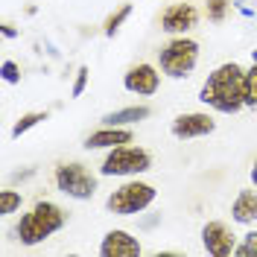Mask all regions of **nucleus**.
I'll list each match as a JSON object with an SVG mask.
<instances>
[{"label": "nucleus", "mask_w": 257, "mask_h": 257, "mask_svg": "<svg viewBox=\"0 0 257 257\" xmlns=\"http://www.w3.org/2000/svg\"><path fill=\"white\" fill-rule=\"evenodd\" d=\"M248 178H251V187H257V158L251 164V170H248Z\"/></svg>", "instance_id": "b1692460"}, {"label": "nucleus", "mask_w": 257, "mask_h": 257, "mask_svg": "<svg viewBox=\"0 0 257 257\" xmlns=\"http://www.w3.org/2000/svg\"><path fill=\"white\" fill-rule=\"evenodd\" d=\"M64 225H67V213H64L62 205L50 202V199H38L15 225V240L21 245H41L47 242L53 234H59Z\"/></svg>", "instance_id": "f03ea898"}, {"label": "nucleus", "mask_w": 257, "mask_h": 257, "mask_svg": "<svg viewBox=\"0 0 257 257\" xmlns=\"http://www.w3.org/2000/svg\"><path fill=\"white\" fill-rule=\"evenodd\" d=\"M0 73H3V82L6 85H21V64L12 62V59H3L0 64Z\"/></svg>", "instance_id": "412c9836"}, {"label": "nucleus", "mask_w": 257, "mask_h": 257, "mask_svg": "<svg viewBox=\"0 0 257 257\" xmlns=\"http://www.w3.org/2000/svg\"><path fill=\"white\" fill-rule=\"evenodd\" d=\"M231 222L251 228L257 222V187L251 190H240L231 202Z\"/></svg>", "instance_id": "ddd939ff"}, {"label": "nucleus", "mask_w": 257, "mask_h": 257, "mask_svg": "<svg viewBox=\"0 0 257 257\" xmlns=\"http://www.w3.org/2000/svg\"><path fill=\"white\" fill-rule=\"evenodd\" d=\"M47 120V111H27V114H21L15 120V126H12V132H9V138L12 141H18L21 135H27L30 128H35L38 123H44Z\"/></svg>", "instance_id": "dca6fc26"}, {"label": "nucleus", "mask_w": 257, "mask_h": 257, "mask_svg": "<svg viewBox=\"0 0 257 257\" xmlns=\"http://www.w3.org/2000/svg\"><path fill=\"white\" fill-rule=\"evenodd\" d=\"M245 108H257V50H251V64L245 67Z\"/></svg>", "instance_id": "f3484780"}, {"label": "nucleus", "mask_w": 257, "mask_h": 257, "mask_svg": "<svg viewBox=\"0 0 257 257\" xmlns=\"http://www.w3.org/2000/svg\"><path fill=\"white\" fill-rule=\"evenodd\" d=\"M228 9H231V0H208L205 3V15L213 24H222L225 15H228Z\"/></svg>", "instance_id": "aec40b11"}, {"label": "nucleus", "mask_w": 257, "mask_h": 257, "mask_svg": "<svg viewBox=\"0 0 257 257\" xmlns=\"http://www.w3.org/2000/svg\"><path fill=\"white\" fill-rule=\"evenodd\" d=\"M199 24V9L193 3H170L161 12V32L167 35H187Z\"/></svg>", "instance_id": "9b49d317"}, {"label": "nucleus", "mask_w": 257, "mask_h": 257, "mask_svg": "<svg viewBox=\"0 0 257 257\" xmlns=\"http://www.w3.org/2000/svg\"><path fill=\"white\" fill-rule=\"evenodd\" d=\"M88 79H91V70L82 64L79 70H76V76H73V85H70V96H73V99H79V96L85 94V88H88Z\"/></svg>", "instance_id": "4be33fe9"}, {"label": "nucleus", "mask_w": 257, "mask_h": 257, "mask_svg": "<svg viewBox=\"0 0 257 257\" xmlns=\"http://www.w3.org/2000/svg\"><path fill=\"white\" fill-rule=\"evenodd\" d=\"M149 114L152 108L149 105H123V108H114V111L102 114V126H138V123H144L149 120Z\"/></svg>", "instance_id": "4468645a"}, {"label": "nucleus", "mask_w": 257, "mask_h": 257, "mask_svg": "<svg viewBox=\"0 0 257 257\" xmlns=\"http://www.w3.org/2000/svg\"><path fill=\"white\" fill-rule=\"evenodd\" d=\"M158 199V190L149 184V181H141V178H126L120 187H114L105 199V210L114 213V216H141L155 205Z\"/></svg>", "instance_id": "7ed1b4c3"}, {"label": "nucleus", "mask_w": 257, "mask_h": 257, "mask_svg": "<svg viewBox=\"0 0 257 257\" xmlns=\"http://www.w3.org/2000/svg\"><path fill=\"white\" fill-rule=\"evenodd\" d=\"M202 248H205V254L210 257H231L234 254V248H237V242L240 237L234 234V228L222 219H210V222L202 225Z\"/></svg>", "instance_id": "0eeeda50"}, {"label": "nucleus", "mask_w": 257, "mask_h": 257, "mask_svg": "<svg viewBox=\"0 0 257 257\" xmlns=\"http://www.w3.org/2000/svg\"><path fill=\"white\" fill-rule=\"evenodd\" d=\"M213 132H216V120L210 111H184L173 117V123H170V135L176 141H199Z\"/></svg>", "instance_id": "6e6552de"}, {"label": "nucleus", "mask_w": 257, "mask_h": 257, "mask_svg": "<svg viewBox=\"0 0 257 257\" xmlns=\"http://www.w3.org/2000/svg\"><path fill=\"white\" fill-rule=\"evenodd\" d=\"M96 251H99V257H141L144 254V245H141V240L132 231H126V228H111V231L102 234Z\"/></svg>", "instance_id": "9d476101"}, {"label": "nucleus", "mask_w": 257, "mask_h": 257, "mask_svg": "<svg viewBox=\"0 0 257 257\" xmlns=\"http://www.w3.org/2000/svg\"><path fill=\"white\" fill-rule=\"evenodd\" d=\"M53 184H56V190L62 196L76 199V202H88V199H94V193H96V176L79 161L59 164L53 170Z\"/></svg>", "instance_id": "423d86ee"}, {"label": "nucleus", "mask_w": 257, "mask_h": 257, "mask_svg": "<svg viewBox=\"0 0 257 257\" xmlns=\"http://www.w3.org/2000/svg\"><path fill=\"white\" fill-rule=\"evenodd\" d=\"M132 12H135V6H132V3H123V6H117L111 15L105 18V24H102V35H105V38H114V35L120 32V27H123L128 18H132Z\"/></svg>", "instance_id": "2eb2a0df"}, {"label": "nucleus", "mask_w": 257, "mask_h": 257, "mask_svg": "<svg viewBox=\"0 0 257 257\" xmlns=\"http://www.w3.org/2000/svg\"><path fill=\"white\" fill-rule=\"evenodd\" d=\"M245 67L240 62H222L210 70L202 88L199 102L213 114H240L245 108Z\"/></svg>", "instance_id": "f257e3e1"}, {"label": "nucleus", "mask_w": 257, "mask_h": 257, "mask_svg": "<svg viewBox=\"0 0 257 257\" xmlns=\"http://www.w3.org/2000/svg\"><path fill=\"white\" fill-rule=\"evenodd\" d=\"M199 64V41L187 35H170L167 44L158 50V67L167 79H187Z\"/></svg>", "instance_id": "20e7f679"}, {"label": "nucleus", "mask_w": 257, "mask_h": 257, "mask_svg": "<svg viewBox=\"0 0 257 257\" xmlns=\"http://www.w3.org/2000/svg\"><path fill=\"white\" fill-rule=\"evenodd\" d=\"M158 219H161V213H155V216H146V219H144L141 225H144V228H152V225L158 222Z\"/></svg>", "instance_id": "393cba45"}, {"label": "nucleus", "mask_w": 257, "mask_h": 257, "mask_svg": "<svg viewBox=\"0 0 257 257\" xmlns=\"http://www.w3.org/2000/svg\"><path fill=\"white\" fill-rule=\"evenodd\" d=\"M161 76L164 73H161L158 64L138 62L123 73V88L128 94H138V96H155L161 91Z\"/></svg>", "instance_id": "1a4fd4ad"}, {"label": "nucleus", "mask_w": 257, "mask_h": 257, "mask_svg": "<svg viewBox=\"0 0 257 257\" xmlns=\"http://www.w3.org/2000/svg\"><path fill=\"white\" fill-rule=\"evenodd\" d=\"M234 254L237 257H257V228L242 234L240 242H237V248H234Z\"/></svg>", "instance_id": "6ab92c4d"}, {"label": "nucleus", "mask_w": 257, "mask_h": 257, "mask_svg": "<svg viewBox=\"0 0 257 257\" xmlns=\"http://www.w3.org/2000/svg\"><path fill=\"white\" fill-rule=\"evenodd\" d=\"M152 170V155L138 144H123L105 152V158L99 164V176L102 178H138Z\"/></svg>", "instance_id": "39448f33"}, {"label": "nucleus", "mask_w": 257, "mask_h": 257, "mask_svg": "<svg viewBox=\"0 0 257 257\" xmlns=\"http://www.w3.org/2000/svg\"><path fill=\"white\" fill-rule=\"evenodd\" d=\"M0 32H3V38H15V35H18V30L12 27V24H9V21H6V24L0 27Z\"/></svg>", "instance_id": "5701e85b"}, {"label": "nucleus", "mask_w": 257, "mask_h": 257, "mask_svg": "<svg viewBox=\"0 0 257 257\" xmlns=\"http://www.w3.org/2000/svg\"><path fill=\"white\" fill-rule=\"evenodd\" d=\"M123 144H135V132L128 126H99L96 132H91L85 138V149L88 152H99V149H114V146H123Z\"/></svg>", "instance_id": "f8f14e48"}, {"label": "nucleus", "mask_w": 257, "mask_h": 257, "mask_svg": "<svg viewBox=\"0 0 257 257\" xmlns=\"http://www.w3.org/2000/svg\"><path fill=\"white\" fill-rule=\"evenodd\" d=\"M24 205L21 190H0V216H12Z\"/></svg>", "instance_id": "a211bd4d"}]
</instances>
